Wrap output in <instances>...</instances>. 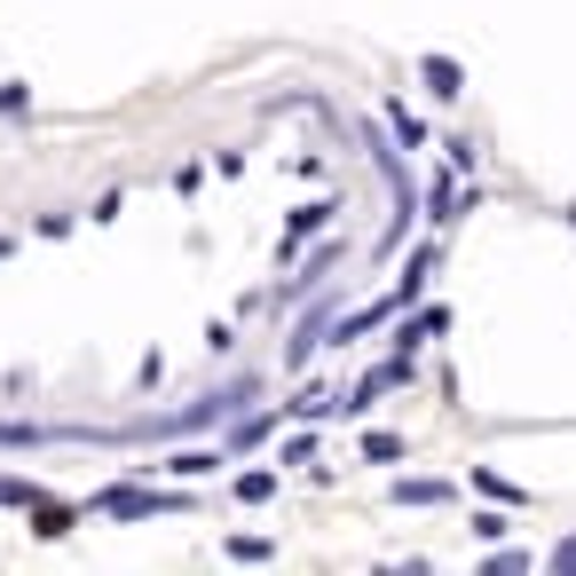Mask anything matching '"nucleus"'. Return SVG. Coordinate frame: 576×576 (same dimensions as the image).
<instances>
[{"label":"nucleus","instance_id":"obj_4","mask_svg":"<svg viewBox=\"0 0 576 576\" xmlns=\"http://www.w3.org/2000/svg\"><path fill=\"white\" fill-rule=\"evenodd\" d=\"M419 71H427V88H435V96H458V88H466V71H458L450 56H427Z\"/></svg>","mask_w":576,"mask_h":576},{"label":"nucleus","instance_id":"obj_2","mask_svg":"<svg viewBox=\"0 0 576 576\" xmlns=\"http://www.w3.org/2000/svg\"><path fill=\"white\" fill-rule=\"evenodd\" d=\"M427 269H435V245H419V254H410V269H403V285H395L387 300H395V308H410V300L427 292Z\"/></svg>","mask_w":576,"mask_h":576},{"label":"nucleus","instance_id":"obj_3","mask_svg":"<svg viewBox=\"0 0 576 576\" xmlns=\"http://www.w3.org/2000/svg\"><path fill=\"white\" fill-rule=\"evenodd\" d=\"M395 506H450V481H395Z\"/></svg>","mask_w":576,"mask_h":576},{"label":"nucleus","instance_id":"obj_7","mask_svg":"<svg viewBox=\"0 0 576 576\" xmlns=\"http://www.w3.org/2000/svg\"><path fill=\"white\" fill-rule=\"evenodd\" d=\"M364 458H371V466H395L403 443H395V435H364Z\"/></svg>","mask_w":576,"mask_h":576},{"label":"nucleus","instance_id":"obj_8","mask_svg":"<svg viewBox=\"0 0 576 576\" xmlns=\"http://www.w3.org/2000/svg\"><path fill=\"white\" fill-rule=\"evenodd\" d=\"M167 466H175V474H213L221 450H182V458H167Z\"/></svg>","mask_w":576,"mask_h":576},{"label":"nucleus","instance_id":"obj_6","mask_svg":"<svg viewBox=\"0 0 576 576\" xmlns=\"http://www.w3.org/2000/svg\"><path fill=\"white\" fill-rule=\"evenodd\" d=\"M474 489H489V498H498V506H522V489H514L506 474H474Z\"/></svg>","mask_w":576,"mask_h":576},{"label":"nucleus","instance_id":"obj_9","mask_svg":"<svg viewBox=\"0 0 576 576\" xmlns=\"http://www.w3.org/2000/svg\"><path fill=\"white\" fill-rule=\"evenodd\" d=\"M387 127H395V135H403V142H427V127H419V119H410V111H403V103H387Z\"/></svg>","mask_w":576,"mask_h":576},{"label":"nucleus","instance_id":"obj_11","mask_svg":"<svg viewBox=\"0 0 576 576\" xmlns=\"http://www.w3.org/2000/svg\"><path fill=\"white\" fill-rule=\"evenodd\" d=\"M269 489H277V474H245V481H237V498H245V506H261Z\"/></svg>","mask_w":576,"mask_h":576},{"label":"nucleus","instance_id":"obj_10","mask_svg":"<svg viewBox=\"0 0 576 576\" xmlns=\"http://www.w3.org/2000/svg\"><path fill=\"white\" fill-rule=\"evenodd\" d=\"M0 506H40V489H32V481H9V474H0Z\"/></svg>","mask_w":576,"mask_h":576},{"label":"nucleus","instance_id":"obj_5","mask_svg":"<svg viewBox=\"0 0 576 576\" xmlns=\"http://www.w3.org/2000/svg\"><path fill=\"white\" fill-rule=\"evenodd\" d=\"M443 324H450L443 308H419V316H410V324H403V356H410V348H419V340H435V332H443Z\"/></svg>","mask_w":576,"mask_h":576},{"label":"nucleus","instance_id":"obj_1","mask_svg":"<svg viewBox=\"0 0 576 576\" xmlns=\"http://www.w3.org/2000/svg\"><path fill=\"white\" fill-rule=\"evenodd\" d=\"M96 514H119V522H142V514H190L182 489H103Z\"/></svg>","mask_w":576,"mask_h":576},{"label":"nucleus","instance_id":"obj_12","mask_svg":"<svg viewBox=\"0 0 576 576\" xmlns=\"http://www.w3.org/2000/svg\"><path fill=\"white\" fill-rule=\"evenodd\" d=\"M553 568H576V537H560V545H553Z\"/></svg>","mask_w":576,"mask_h":576}]
</instances>
